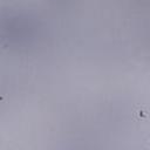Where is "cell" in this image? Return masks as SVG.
<instances>
[{
	"mask_svg": "<svg viewBox=\"0 0 150 150\" xmlns=\"http://www.w3.org/2000/svg\"><path fill=\"white\" fill-rule=\"evenodd\" d=\"M149 116V110L145 105L142 104H136L132 108V118L135 121H143L146 120Z\"/></svg>",
	"mask_w": 150,
	"mask_h": 150,
	"instance_id": "6da1fadb",
	"label": "cell"
}]
</instances>
